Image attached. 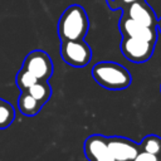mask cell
I'll return each mask as SVG.
<instances>
[{
	"label": "cell",
	"mask_w": 161,
	"mask_h": 161,
	"mask_svg": "<svg viewBox=\"0 0 161 161\" xmlns=\"http://www.w3.org/2000/svg\"><path fill=\"white\" fill-rule=\"evenodd\" d=\"M89 29L87 11L78 4L69 5L58 21V35L60 40H82Z\"/></svg>",
	"instance_id": "6da1fadb"
},
{
	"label": "cell",
	"mask_w": 161,
	"mask_h": 161,
	"mask_svg": "<svg viewBox=\"0 0 161 161\" xmlns=\"http://www.w3.org/2000/svg\"><path fill=\"white\" fill-rule=\"evenodd\" d=\"M93 79L108 89H123L131 83L130 72L121 64L113 62H99L92 68Z\"/></svg>",
	"instance_id": "7a4b0ae2"
},
{
	"label": "cell",
	"mask_w": 161,
	"mask_h": 161,
	"mask_svg": "<svg viewBox=\"0 0 161 161\" xmlns=\"http://www.w3.org/2000/svg\"><path fill=\"white\" fill-rule=\"evenodd\" d=\"M62 59L72 67H84L91 62L92 50L91 47L82 40H63L60 44Z\"/></svg>",
	"instance_id": "3957f363"
},
{
	"label": "cell",
	"mask_w": 161,
	"mask_h": 161,
	"mask_svg": "<svg viewBox=\"0 0 161 161\" xmlns=\"http://www.w3.org/2000/svg\"><path fill=\"white\" fill-rule=\"evenodd\" d=\"M155 44L152 42H147L143 39H137L132 36L123 35L121 42V52L125 58H127L132 63H143L147 62L155 49Z\"/></svg>",
	"instance_id": "277c9868"
},
{
	"label": "cell",
	"mask_w": 161,
	"mask_h": 161,
	"mask_svg": "<svg viewBox=\"0 0 161 161\" xmlns=\"http://www.w3.org/2000/svg\"><path fill=\"white\" fill-rule=\"evenodd\" d=\"M21 68L30 72L31 74H34L38 80H48L53 73L52 59L43 50L30 52L25 57Z\"/></svg>",
	"instance_id": "5b68a950"
},
{
	"label": "cell",
	"mask_w": 161,
	"mask_h": 161,
	"mask_svg": "<svg viewBox=\"0 0 161 161\" xmlns=\"http://www.w3.org/2000/svg\"><path fill=\"white\" fill-rule=\"evenodd\" d=\"M118 28H119V31L122 33V35H126V36L143 39V40L152 42V43H156V40H157V28L145 26L123 14L119 19Z\"/></svg>",
	"instance_id": "8992f818"
},
{
	"label": "cell",
	"mask_w": 161,
	"mask_h": 161,
	"mask_svg": "<svg viewBox=\"0 0 161 161\" xmlns=\"http://www.w3.org/2000/svg\"><path fill=\"white\" fill-rule=\"evenodd\" d=\"M122 11H123L122 13L123 15L131 18L132 20H135L145 26L156 28V25H157L156 14L146 0L135 1L130 5H127Z\"/></svg>",
	"instance_id": "52a82bcc"
},
{
	"label": "cell",
	"mask_w": 161,
	"mask_h": 161,
	"mask_svg": "<svg viewBox=\"0 0 161 161\" xmlns=\"http://www.w3.org/2000/svg\"><path fill=\"white\" fill-rule=\"evenodd\" d=\"M108 150L114 161H132L140 152L138 146L123 137H111L107 140Z\"/></svg>",
	"instance_id": "ba28073f"
},
{
	"label": "cell",
	"mask_w": 161,
	"mask_h": 161,
	"mask_svg": "<svg viewBox=\"0 0 161 161\" xmlns=\"http://www.w3.org/2000/svg\"><path fill=\"white\" fill-rule=\"evenodd\" d=\"M84 153L89 161H114L108 150L107 138L99 135L91 136L86 140Z\"/></svg>",
	"instance_id": "9c48e42d"
},
{
	"label": "cell",
	"mask_w": 161,
	"mask_h": 161,
	"mask_svg": "<svg viewBox=\"0 0 161 161\" xmlns=\"http://www.w3.org/2000/svg\"><path fill=\"white\" fill-rule=\"evenodd\" d=\"M18 106H19V109H20V112L23 114H25V116H34V114H36L40 111L43 104L39 101H36L33 96H30L28 93V91H23L20 97H19Z\"/></svg>",
	"instance_id": "30bf717a"
},
{
	"label": "cell",
	"mask_w": 161,
	"mask_h": 161,
	"mask_svg": "<svg viewBox=\"0 0 161 161\" xmlns=\"http://www.w3.org/2000/svg\"><path fill=\"white\" fill-rule=\"evenodd\" d=\"M25 91H28V93L33 96L36 101H39L42 104L48 102V99L50 98V93H52L50 87L47 80H38L36 83H34L31 87H29Z\"/></svg>",
	"instance_id": "8fae6325"
},
{
	"label": "cell",
	"mask_w": 161,
	"mask_h": 161,
	"mask_svg": "<svg viewBox=\"0 0 161 161\" xmlns=\"http://www.w3.org/2000/svg\"><path fill=\"white\" fill-rule=\"evenodd\" d=\"M14 117H15V112L13 106L9 102L0 98V130L9 127L14 121Z\"/></svg>",
	"instance_id": "7c38bea8"
},
{
	"label": "cell",
	"mask_w": 161,
	"mask_h": 161,
	"mask_svg": "<svg viewBox=\"0 0 161 161\" xmlns=\"http://www.w3.org/2000/svg\"><path fill=\"white\" fill-rule=\"evenodd\" d=\"M36 82H38L36 77H35L34 74H31L30 72L23 69V68L19 70V73H18V75H16V84H18L19 88L23 89V91L28 89L29 87H31V86H33L34 83H36Z\"/></svg>",
	"instance_id": "4fadbf2b"
},
{
	"label": "cell",
	"mask_w": 161,
	"mask_h": 161,
	"mask_svg": "<svg viewBox=\"0 0 161 161\" xmlns=\"http://www.w3.org/2000/svg\"><path fill=\"white\" fill-rule=\"evenodd\" d=\"M142 148L146 152L157 155L161 151V140L156 136H147L142 141Z\"/></svg>",
	"instance_id": "5bb4252c"
},
{
	"label": "cell",
	"mask_w": 161,
	"mask_h": 161,
	"mask_svg": "<svg viewBox=\"0 0 161 161\" xmlns=\"http://www.w3.org/2000/svg\"><path fill=\"white\" fill-rule=\"evenodd\" d=\"M135 1H140V0H107V5L111 10H116V9L123 10L127 5H130Z\"/></svg>",
	"instance_id": "9a60e30c"
},
{
	"label": "cell",
	"mask_w": 161,
	"mask_h": 161,
	"mask_svg": "<svg viewBox=\"0 0 161 161\" xmlns=\"http://www.w3.org/2000/svg\"><path fill=\"white\" fill-rule=\"evenodd\" d=\"M132 161H157V157H156V155H153V153L142 151V152H138V153L136 155V157H135Z\"/></svg>",
	"instance_id": "2e32d148"
},
{
	"label": "cell",
	"mask_w": 161,
	"mask_h": 161,
	"mask_svg": "<svg viewBox=\"0 0 161 161\" xmlns=\"http://www.w3.org/2000/svg\"><path fill=\"white\" fill-rule=\"evenodd\" d=\"M156 28H157V31H160V34H161V16L157 19V25H156Z\"/></svg>",
	"instance_id": "e0dca14e"
},
{
	"label": "cell",
	"mask_w": 161,
	"mask_h": 161,
	"mask_svg": "<svg viewBox=\"0 0 161 161\" xmlns=\"http://www.w3.org/2000/svg\"><path fill=\"white\" fill-rule=\"evenodd\" d=\"M157 161H158V160H157Z\"/></svg>",
	"instance_id": "ac0fdd59"
}]
</instances>
